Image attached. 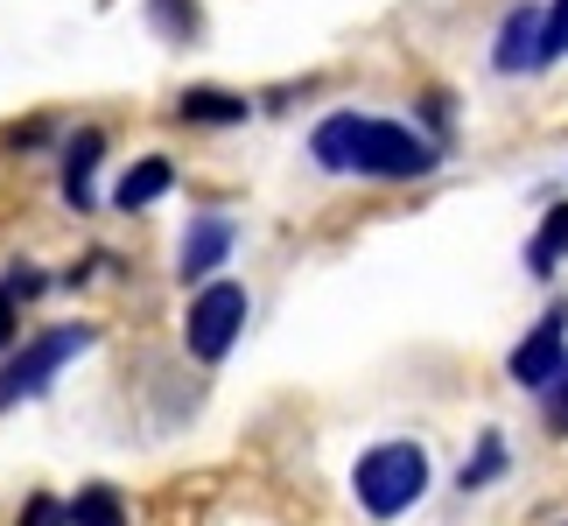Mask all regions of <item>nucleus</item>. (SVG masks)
Returning a JSON list of instances; mask_svg holds the SVG:
<instances>
[{
	"label": "nucleus",
	"mask_w": 568,
	"mask_h": 526,
	"mask_svg": "<svg viewBox=\"0 0 568 526\" xmlns=\"http://www.w3.org/2000/svg\"><path fill=\"white\" fill-rule=\"evenodd\" d=\"M561 260H568V204H555L548 218H540V232L527 239V267L534 274H555Z\"/></svg>",
	"instance_id": "12"
},
{
	"label": "nucleus",
	"mask_w": 568,
	"mask_h": 526,
	"mask_svg": "<svg viewBox=\"0 0 568 526\" xmlns=\"http://www.w3.org/2000/svg\"><path fill=\"white\" fill-rule=\"evenodd\" d=\"M14 526H63V498H50V492H36L29 506H21V519Z\"/></svg>",
	"instance_id": "18"
},
{
	"label": "nucleus",
	"mask_w": 568,
	"mask_h": 526,
	"mask_svg": "<svg viewBox=\"0 0 568 526\" xmlns=\"http://www.w3.org/2000/svg\"><path fill=\"white\" fill-rule=\"evenodd\" d=\"M232 246H239V225L232 218H190V232H183V246H176V274L183 281H211L217 267L232 260Z\"/></svg>",
	"instance_id": "6"
},
{
	"label": "nucleus",
	"mask_w": 568,
	"mask_h": 526,
	"mask_svg": "<svg viewBox=\"0 0 568 526\" xmlns=\"http://www.w3.org/2000/svg\"><path fill=\"white\" fill-rule=\"evenodd\" d=\"M148 14H155V29L169 42H190L196 36V0H148Z\"/></svg>",
	"instance_id": "14"
},
{
	"label": "nucleus",
	"mask_w": 568,
	"mask_h": 526,
	"mask_svg": "<svg viewBox=\"0 0 568 526\" xmlns=\"http://www.w3.org/2000/svg\"><path fill=\"white\" fill-rule=\"evenodd\" d=\"M42 289H50V281H42V267H29V260H14L8 281H0V295H8V302H36Z\"/></svg>",
	"instance_id": "16"
},
{
	"label": "nucleus",
	"mask_w": 568,
	"mask_h": 526,
	"mask_svg": "<svg viewBox=\"0 0 568 526\" xmlns=\"http://www.w3.org/2000/svg\"><path fill=\"white\" fill-rule=\"evenodd\" d=\"M561 365H568V310H561V302H555V310H548V316H540V323H534L527 337L513 344V358H506V372H513V380L527 386V393H540V386H548V380H555Z\"/></svg>",
	"instance_id": "5"
},
{
	"label": "nucleus",
	"mask_w": 568,
	"mask_h": 526,
	"mask_svg": "<svg viewBox=\"0 0 568 526\" xmlns=\"http://www.w3.org/2000/svg\"><path fill=\"white\" fill-rule=\"evenodd\" d=\"M498 471H506V443H498V435H485V443H477V456H470L464 471H456V485H464V492H477V485H491Z\"/></svg>",
	"instance_id": "13"
},
{
	"label": "nucleus",
	"mask_w": 568,
	"mask_h": 526,
	"mask_svg": "<svg viewBox=\"0 0 568 526\" xmlns=\"http://www.w3.org/2000/svg\"><path fill=\"white\" fill-rule=\"evenodd\" d=\"M14 331H21V316H14V302L0 295V358H8V351H14Z\"/></svg>",
	"instance_id": "19"
},
{
	"label": "nucleus",
	"mask_w": 568,
	"mask_h": 526,
	"mask_svg": "<svg viewBox=\"0 0 568 526\" xmlns=\"http://www.w3.org/2000/svg\"><path fill=\"white\" fill-rule=\"evenodd\" d=\"M176 113H183L190 127H239V120L253 113V105L239 99V92H211V84H196V92L176 99Z\"/></svg>",
	"instance_id": "10"
},
{
	"label": "nucleus",
	"mask_w": 568,
	"mask_h": 526,
	"mask_svg": "<svg viewBox=\"0 0 568 526\" xmlns=\"http://www.w3.org/2000/svg\"><path fill=\"white\" fill-rule=\"evenodd\" d=\"M568 57V0H555L548 14H540V63Z\"/></svg>",
	"instance_id": "15"
},
{
	"label": "nucleus",
	"mask_w": 568,
	"mask_h": 526,
	"mask_svg": "<svg viewBox=\"0 0 568 526\" xmlns=\"http://www.w3.org/2000/svg\"><path fill=\"white\" fill-rule=\"evenodd\" d=\"M540 401H548V428H555V435H568V365L555 372L548 386H540Z\"/></svg>",
	"instance_id": "17"
},
{
	"label": "nucleus",
	"mask_w": 568,
	"mask_h": 526,
	"mask_svg": "<svg viewBox=\"0 0 568 526\" xmlns=\"http://www.w3.org/2000/svg\"><path fill=\"white\" fill-rule=\"evenodd\" d=\"M428 492V449L422 443H373L352 464V498L373 519H400L407 506H422Z\"/></svg>",
	"instance_id": "2"
},
{
	"label": "nucleus",
	"mask_w": 568,
	"mask_h": 526,
	"mask_svg": "<svg viewBox=\"0 0 568 526\" xmlns=\"http://www.w3.org/2000/svg\"><path fill=\"white\" fill-rule=\"evenodd\" d=\"M310 155L331 169V175H373V183H414L443 162V148L422 141L414 127L400 120H379V113H331L316 120L310 134Z\"/></svg>",
	"instance_id": "1"
},
{
	"label": "nucleus",
	"mask_w": 568,
	"mask_h": 526,
	"mask_svg": "<svg viewBox=\"0 0 568 526\" xmlns=\"http://www.w3.org/2000/svg\"><path fill=\"white\" fill-rule=\"evenodd\" d=\"M99 155H105V134H99V127H78L71 148H63V204H71V211H92Z\"/></svg>",
	"instance_id": "8"
},
{
	"label": "nucleus",
	"mask_w": 568,
	"mask_h": 526,
	"mask_svg": "<svg viewBox=\"0 0 568 526\" xmlns=\"http://www.w3.org/2000/svg\"><path fill=\"white\" fill-rule=\"evenodd\" d=\"M92 344H99L92 323H57V331L29 337V344L14 351V358H0V414H8L14 401H36V393L50 386L57 372L78 358V351H92Z\"/></svg>",
	"instance_id": "3"
},
{
	"label": "nucleus",
	"mask_w": 568,
	"mask_h": 526,
	"mask_svg": "<svg viewBox=\"0 0 568 526\" xmlns=\"http://www.w3.org/2000/svg\"><path fill=\"white\" fill-rule=\"evenodd\" d=\"M246 310H253V295L239 281H204L183 310V351L196 365H217L239 344V331H246Z\"/></svg>",
	"instance_id": "4"
},
{
	"label": "nucleus",
	"mask_w": 568,
	"mask_h": 526,
	"mask_svg": "<svg viewBox=\"0 0 568 526\" xmlns=\"http://www.w3.org/2000/svg\"><path fill=\"white\" fill-rule=\"evenodd\" d=\"M63 526H126L120 485H84L78 498H63Z\"/></svg>",
	"instance_id": "11"
},
{
	"label": "nucleus",
	"mask_w": 568,
	"mask_h": 526,
	"mask_svg": "<svg viewBox=\"0 0 568 526\" xmlns=\"http://www.w3.org/2000/svg\"><path fill=\"white\" fill-rule=\"evenodd\" d=\"M169 190H176V162H169V155H141L134 169L120 175L113 204H120V211H148V204H162Z\"/></svg>",
	"instance_id": "9"
},
{
	"label": "nucleus",
	"mask_w": 568,
	"mask_h": 526,
	"mask_svg": "<svg viewBox=\"0 0 568 526\" xmlns=\"http://www.w3.org/2000/svg\"><path fill=\"white\" fill-rule=\"evenodd\" d=\"M491 63L506 78L540 71V8H513L506 14V29H498V42H491Z\"/></svg>",
	"instance_id": "7"
}]
</instances>
